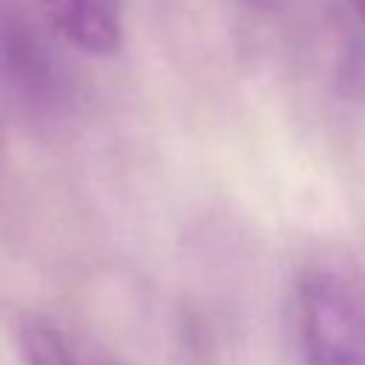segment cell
I'll list each match as a JSON object with an SVG mask.
<instances>
[{
	"instance_id": "6da1fadb",
	"label": "cell",
	"mask_w": 365,
	"mask_h": 365,
	"mask_svg": "<svg viewBox=\"0 0 365 365\" xmlns=\"http://www.w3.org/2000/svg\"><path fill=\"white\" fill-rule=\"evenodd\" d=\"M297 339L305 365H365V297L342 271L328 265L302 271Z\"/></svg>"
},
{
	"instance_id": "7a4b0ae2",
	"label": "cell",
	"mask_w": 365,
	"mask_h": 365,
	"mask_svg": "<svg viewBox=\"0 0 365 365\" xmlns=\"http://www.w3.org/2000/svg\"><path fill=\"white\" fill-rule=\"evenodd\" d=\"M0 77L31 108L66 106V74L54 51L11 0H0Z\"/></svg>"
},
{
	"instance_id": "3957f363",
	"label": "cell",
	"mask_w": 365,
	"mask_h": 365,
	"mask_svg": "<svg viewBox=\"0 0 365 365\" xmlns=\"http://www.w3.org/2000/svg\"><path fill=\"white\" fill-rule=\"evenodd\" d=\"M51 29L63 34L74 48L111 57L123 48L125 14L123 0H34Z\"/></svg>"
},
{
	"instance_id": "277c9868",
	"label": "cell",
	"mask_w": 365,
	"mask_h": 365,
	"mask_svg": "<svg viewBox=\"0 0 365 365\" xmlns=\"http://www.w3.org/2000/svg\"><path fill=\"white\" fill-rule=\"evenodd\" d=\"M234 3L268 23L308 29L311 34L325 40L331 48H336L345 60L365 66L362 63V40L365 37L356 34L345 23L342 11H336V9H345L342 0H234Z\"/></svg>"
},
{
	"instance_id": "5b68a950",
	"label": "cell",
	"mask_w": 365,
	"mask_h": 365,
	"mask_svg": "<svg viewBox=\"0 0 365 365\" xmlns=\"http://www.w3.org/2000/svg\"><path fill=\"white\" fill-rule=\"evenodd\" d=\"M17 339L26 365H83L68 336L46 317H23Z\"/></svg>"
},
{
	"instance_id": "8992f818",
	"label": "cell",
	"mask_w": 365,
	"mask_h": 365,
	"mask_svg": "<svg viewBox=\"0 0 365 365\" xmlns=\"http://www.w3.org/2000/svg\"><path fill=\"white\" fill-rule=\"evenodd\" d=\"M342 3H345L351 20L359 26V31H362V37H365V0H342Z\"/></svg>"
},
{
	"instance_id": "52a82bcc",
	"label": "cell",
	"mask_w": 365,
	"mask_h": 365,
	"mask_svg": "<svg viewBox=\"0 0 365 365\" xmlns=\"http://www.w3.org/2000/svg\"><path fill=\"white\" fill-rule=\"evenodd\" d=\"M106 365H114V362H106Z\"/></svg>"
}]
</instances>
